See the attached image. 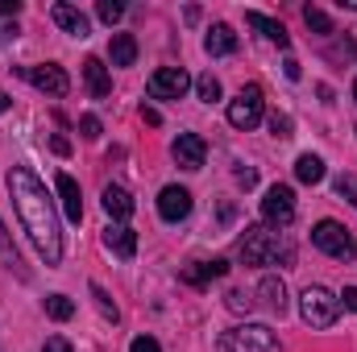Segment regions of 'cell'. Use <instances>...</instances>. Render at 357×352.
<instances>
[{
    "instance_id": "obj_31",
    "label": "cell",
    "mask_w": 357,
    "mask_h": 352,
    "mask_svg": "<svg viewBox=\"0 0 357 352\" xmlns=\"http://www.w3.org/2000/svg\"><path fill=\"white\" fill-rule=\"evenodd\" d=\"M79 129H84V137H88V141H96V137H100V133H104V125H100V120H96V116H79Z\"/></svg>"
},
{
    "instance_id": "obj_41",
    "label": "cell",
    "mask_w": 357,
    "mask_h": 352,
    "mask_svg": "<svg viewBox=\"0 0 357 352\" xmlns=\"http://www.w3.org/2000/svg\"><path fill=\"white\" fill-rule=\"evenodd\" d=\"M8 108H13V95H4V91H0V112H8Z\"/></svg>"
},
{
    "instance_id": "obj_36",
    "label": "cell",
    "mask_w": 357,
    "mask_h": 352,
    "mask_svg": "<svg viewBox=\"0 0 357 352\" xmlns=\"http://www.w3.org/2000/svg\"><path fill=\"white\" fill-rule=\"evenodd\" d=\"M8 13L17 17L21 13V0H0V17H8Z\"/></svg>"
},
{
    "instance_id": "obj_18",
    "label": "cell",
    "mask_w": 357,
    "mask_h": 352,
    "mask_svg": "<svg viewBox=\"0 0 357 352\" xmlns=\"http://www.w3.org/2000/svg\"><path fill=\"white\" fill-rule=\"evenodd\" d=\"M84 79H88V91L96 99H104L108 91H112V79H108V67L100 63V58H88L84 63Z\"/></svg>"
},
{
    "instance_id": "obj_10",
    "label": "cell",
    "mask_w": 357,
    "mask_h": 352,
    "mask_svg": "<svg viewBox=\"0 0 357 352\" xmlns=\"http://www.w3.org/2000/svg\"><path fill=\"white\" fill-rule=\"evenodd\" d=\"M158 216H162L167 224L187 220V216H191V191H187V186H162V195H158Z\"/></svg>"
},
{
    "instance_id": "obj_30",
    "label": "cell",
    "mask_w": 357,
    "mask_h": 352,
    "mask_svg": "<svg viewBox=\"0 0 357 352\" xmlns=\"http://www.w3.org/2000/svg\"><path fill=\"white\" fill-rule=\"evenodd\" d=\"M337 195H341V199H349V203L357 207V178L354 175H341V178H337Z\"/></svg>"
},
{
    "instance_id": "obj_16",
    "label": "cell",
    "mask_w": 357,
    "mask_h": 352,
    "mask_svg": "<svg viewBox=\"0 0 357 352\" xmlns=\"http://www.w3.org/2000/svg\"><path fill=\"white\" fill-rule=\"evenodd\" d=\"M59 195H63V211H67V220L79 224V220H84V195H79V182H75L71 175H59Z\"/></svg>"
},
{
    "instance_id": "obj_4",
    "label": "cell",
    "mask_w": 357,
    "mask_h": 352,
    "mask_svg": "<svg viewBox=\"0 0 357 352\" xmlns=\"http://www.w3.org/2000/svg\"><path fill=\"white\" fill-rule=\"evenodd\" d=\"M299 315H303L307 328H333L337 315H341V298L324 286H307L299 294Z\"/></svg>"
},
{
    "instance_id": "obj_19",
    "label": "cell",
    "mask_w": 357,
    "mask_h": 352,
    "mask_svg": "<svg viewBox=\"0 0 357 352\" xmlns=\"http://www.w3.org/2000/svg\"><path fill=\"white\" fill-rule=\"evenodd\" d=\"M258 294H262V303H266L274 315H282V311H287V286H282V278L266 273V278H262V286H258Z\"/></svg>"
},
{
    "instance_id": "obj_2",
    "label": "cell",
    "mask_w": 357,
    "mask_h": 352,
    "mask_svg": "<svg viewBox=\"0 0 357 352\" xmlns=\"http://www.w3.org/2000/svg\"><path fill=\"white\" fill-rule=\"evenodd\" d=\"M237 253H241L245 265H274V262H291V257H295L291 241H287L278 228H245Z\"/></svg>"
},
{
    "instance_id": "obj_15",
    "label": "cell",
    "mask_w": 357,
    "mask_h": 352,
    "mask_svg": "<svg viewBox=\"0 0 357 352\" xmlns=\"http://www.w3.org/2000/svg\"><path fill=\"white\" fill-rule=\"evenodd\" d=\"M245 21H250V25H254V29H258V33H262L266 42H274V46H282V50L291 46V33H287V29H282V25L274 21V17H266V13H258V8H250V13H245Z\"/></svg>"
},
{
    "instance_id": "obj_7",
    "label": "cell",
    "mask_w": 357,
    "mask_h": 352,
    "mask_svg": "<svg viewBox=\"0 0 357 352\" xmlns=\"http://www.w3.org/2000/svg\"><path fill=\"white\" fill-rule=\"evenodd\" d=\"M262 220H266L270 228H287L295 220V191L291 186H282V182L270 186L266 199H262Z\"/></svg>"
},
{
    "instance_id": "obj_5",
    "label": "cell",
    "mask_w": 357,
    "mask_h": 352,
    "mask_svg": "<svg viewBox=\"0 0 357 352\" xmlns=\"http://www.w3.org/2000/svg\"><path fill=\"white\" fill-rule=\"evenodd\" d=\"M312 245H316L320 253H328V257H341V262H349V257L357 253L349 228L337 224V220H320V224L312 228Z\"/></svg>"
},
{
    "instance_id": "obj_38",
    "label": "cell",
    "mask_w": 357,
    "mask_h": 352,
    "mask_svg": "<svg viewBox=\"0 0 357 352\" xmlns=\"http://www.w3.org/2000/svg\"><path fill=\"white\" fill-rule=\"evenodd\" d=\"M142 120H146V125H162V116H158L154 108H142Z\"/></svg>"
},
{
    "instance_id": "obj_34",
    "label": "cell",
    "mask_w": 357,
    "mask_h": 352,
    "mask_svg": "<svg viewBox=\"0 0 357 352\" xmlns=\"http://www.w3.org/2000/svg\"><path fill=\"white\" fill-rule=\"evenodd\" d=\"M42 352H71V340H67V336H50V340L42 344Z\"/></svg>"
},
{
    "instance_id": "obj_22",
    "label": "cell",
    "mask_w": 357,
    "mask_h": 352,
    "mask_svg": "<svg viewBox=\"0 0 357 352\" xmlns=\"http://www.w3.org/2000/svg\"><path fill=\"white\" fill-rule=\"evenodd\" d=\"M0 265H4V269H13L17 278H29V273H25V265H21V253H17V245H13V237L4 232V224H0Z\"/></svg>"
},
{
    "instance_id": "obj_42",
    "label": "cell",
    "mask_w": 357,
    "mask_h": 352,
    "mask_svg": "<svg viewBox=\"0 0 357 352\" xmlns=\"http://www.w3.org/2000/svg\"><path fill=\"white\" fill-rule=\"evenodd\" d=\"M354 99H357V83H354Z\"/></svg>"
},
{
    "instance_id": "obj_28",
    "label": "cell",
    "mask_w": 357,
    "mask_h": 352,
    "mask_svg": "<svg viewBox=\"0 0 357 352\" xmlns=\"http://www.w3.org/2000/svg\"><path fill=\"white\" fill-rule=\"evenodd\" d=\"M225 307H229V311H237V315H241V311L250 315V311H254V298H250L245 290H229V294H225Z\"/></svg>"
},
{
    "instance_id": "obj_11",
    "label": "cell",
    "mask_w": 357,
    "mask_h": 352,
    "mask_svg": "<svg viewBox=\"0 0 357 352\" xmlns=\"http://www.w3.org/2000/svg\"><path fill=\"white\" fill-rule=\"evenodd\" d=\"M175 162L183 170H199L204 166V158H208V145H204V137L199 133H178L175 137Z\"/></svg>"
},
{
    "instance_id": "obj_37",
    "label": "cell",
    "mask_w": 357,
    "mask_h": 352,
    "mask_svg": "<svg viewBox=\"0 0 357 352\" xmlns=\"http://www.w3.org/2000/svg\"><path fill=\"white\" fill-rule=\"evenodd\" d=\"M282 71H287V79H299V75H303V71H299V63H295V58H287V67H282Z\"/></svg>"
},
{
    "instance_id": "obj_1",
    "label": "cell",
    "mask_w": 357,
    "mask_h": 352,
    "mask_svg": "<svg viewBox=\"0 0 357 352\" xmlns=\"http://www.w3.org/2000/svg\"><path fill=\"white\" fill-rule=\"evenodd\" d=\"M4 182H8L13 207H17V216H21V224H25V232L33 241V249L42 253L46 265H59L63 262V228H59V211H54L42 178L33 175L29 166H13Z\"/></svg>"
},
{
    "instance_id": "obj_23",
    "label": "cell",
    "mask_w": 357,
    "mask_h": 352,
    "mask_svg": "<svg viewBox=\"0 0 357 352\" xmlns=\"http://www.w3.org/2000/svg\"><path fill=\"white\" fill-rule=\"evenodd\" d=\"M295 178H299V182H307V186L324 182V162H320L316 154H303V158L295 162Z\"/></svg>"
},
{
    "instance_id": "obj_3",
    "label": "cell",
    "mask_w": 357,
    "mask_h": 352,
    "mask_svg": "<svg viewBox=\"0 0 357 352\" xmlns=\"http://www.w3.org/2000/svg\"><path fill=\"white\" fill-rule=\"evenodd\" d=\"M216 349L220 352H282V344H278V336L266 323H241V328L225 332Z\"/></svg>"
},
{
    "instance_id": "obj_39",
    "label": "cell",
    "mask_w": 357,
    "mask_h": 352,
    "mask_svg": "<svg viewBox=\"0 0 357 352\" xmlns=\"http://www.w3.org/2000/svg\"><path fill=\"white\" fill-rule=\"evenodd\" d=\"M341 298H345V307H354V311H357V286H345V294H341Z\"/></svg>"
},
{
    "instance_id": "obj_14",
    "label": "cell",
    "mask_w": 357,
    "mask_h": 352,
    "mask_svg": "<svg viewBox=\"0 0 357 352\" xmlns=\"http://www.w3.org/2000/svg\"><path fill=\"white\" fill-rule=\"evenodd\" d=\"M104 211L112 216V224H125L133 216V195L125 186H104Z\"/></svg>"
},
{
    "instance_id": "obj_13",
    "label": "cell",
    "mask_w": 357,
    "mask_h": 352,
    "mask_svg": "<svg viewBox=\"0 0 357 352\" xmlns=\"http://www.w3.org/2000/svg\"><path fill=\"white\" fill-rule=\"evenodd\" d=\"M104 245H108L116 257L129 262V257L137 253V232H133L129 224H108V228H104Z\"/></svg>"
},
{
    "instance_id": "obj_29",
    "label": "cell",
    "mask_w": 357,
    "mask_h": 352,
    "mask_svg": "<svg viewBox=\"0 0 357 352\" xmlns=\"http://www.w3.org/2000/svg\"><path fill=\"white\" fill-rule=\"evenodd\" d=\"M96 13H100V21L116 25V21L125 17V4H116V0H100V4H96Z\"/></svg>"
},
{
    "instance_id": "obj_8",
    "label": "cell",
    "mask_w": 357,
    "mask_h": 352,
    "mask_svg": "<svg viewBox=\"0 0 357 352\" xmlns=\"http://www.w3.org/2000/svg\"><path fill=\"white\" fill-rule=\"evenodd\" d=\"M150 95L154 99H183L187 88H191V75L183 71V67H158L154 75H150Z\"/></svg>"
},
{
    "instance_id": "obj_6",
    "label": "cell",
    "mask_w": 357,
    "mask_h": 352,
    "mask_svg": "<svg viewBox=\"0 0 357 352\" xmlns=\"http://www.w3.org/2000/svg\"><path fill=\"white\" fill-rule=\"evenodd\" d=\"M258 120H262V88H241L233 99H229V125L233 129H258Z\"/></svg>"
},
{
    "instance_id": "obj_12",
    "label": "cell",
    "mask_w": 357,
    "mask_h": 352,
    "mask_svg": "<svg viewBox=\"0 0 357 352\" xmlns=\"http://www.w3.org/2000/svg\"><path fill=\"white\" fill-rule=\"evenodd\" d=\"M50 17H54V25H59L63 33H71V38H88L91 25H88V17H84L75 4H63V0H59V4L50 8Z\"/></svg>"
},
{
    "instance_id": "obj_17",
    "label": "cell",
    "mask_w": 357,
    "mask_h": 352,
    "mask_svg": "<svg viewBox=\"0 0 357 352\" xmlns=\"http://www.w3.org/2000/svg\"><path fill=\"white\" fill-rule=\"evenodd\" d=\"M108 58H112V67H133L137 63V38L133 33H112Z\"/></svg>"
},
{
    "instance_id": "obj_26",
    "label": "cell",
    "mask_w": 357,
    "mask_h": 352,
    "mask_svg": "<svg viewBox=\"0 0 357 352\" xmlns=\"http://www.w3.org/2000/svg\"><path fill=\"white\" fill-rule=\"evenodd\" d=\"M195 91H199L204 104H216V99H220V79H216V75H199V79H195Z\"/></svg>"
},
{
    "instance_id": "obj_20",
    "label": "cell",
    "mask_w": 357,
    "mask_h": 352,
    "mask_svg": "<svg viewBox=\"0 0 357 352\" xmlns=\"http://www.w3.org/2000/svg\"><path fill=\"white\" fill-rule=\"evenodd\" d=\"M204 50H208V54H233V50H237V33H233L229 25H212L208 38H204Z\"/></svg>"
},
{
    "instance_id": "obj_33",
    "label": "cell",
    "mask_w": 357,
    "mask_h": 352,
    "mask_svg": "<svg viewBox=\"0 0 357 352\" xmlns=\"http://www.w3.org/2000/svg\"><path fill=\"white\" fill-rule=\"evenodd\" d=\"M129 352H162V349H158V340H154V336H137V340L129 344Z\"/></svg>"
},
{
    "instance_id": "obj_27",
    "label": "cell",
    "mask_w": 357,
    "mask_h": 352,
    "mask_svg": "<svg viewBox=\"0 0 357 352\" xmlns=\"http://www.w3.org/2000/svg\"><path fill=\"white\" fill-rule=\"evenodd\" d=\"M303 21H307V29H316V33H333V21H328L320 8H312V4L303 8Z\"/></svg>"
},
{
    "instance_id": "obj_25",
    "label": "cell",
    "mask_w": 357,
    "mask_h": 352,
    "mask_svg": "<svg viewBox=\"0 0 357 352\" xmlns=\"http://www.w3.org/2000/svg\"><path fill=\"white\" fill-rule=\"evenodd\" d=\"M91 298H96V307H100V315H104V319H112V323L121 319V311H116V303L108 298V290H104L100 282H91Z\"/></svg>"
},
{
    "instance_id": "obj_35",
    "label": "cell",
    "mask_w": 357,
    "mask_h": 352,
    "mask_svg": "<svg viewBox=\"0 0 357 352\" xmlns=\"http://www.w3.org/2000/svg\"><path fill=\"white\" fill-rule=\"evenodd\" d=\"M237 182H241V186H245V191H250V186H254V182H258V175H254V170H245V166H241V170H237Z\"/></svg>"
},
{
    "instance_id": "obj_32",
    "label": "cell",
    "mask_w": 357,
    "mask_h": 352,
    "mask_svg": "<svg viewBox=\"0 0 357 352\" xmlns=\"http://www.w3.org/2000/svg\"><path fill=\"white\" fill-rule=\"evenodd\" d=\"M270 133H274V137H291V116H278V112H274V116H270Z\"/></svg>"
},
{
    "instance_id": "obj_40",
    "label": "cell",
    "mask_w": 357,
    "mask_h": 352,
    "mask_svg": "<svg viewBox=\"0 0 357 352\" xmlns=\"http://www.w3.org/2000/svg\"><path fill=\"white\" fill-rule=\"evenodd\" d=\"M8 38H17V25H4L0 21V42H8Z\"/></svg>"
},
{
    "instance_id": "obj_24",
    "label": "cell",
    "mask_w": 357,
    "mask_h": 352,
    "mask_svg": "<svg viewBox=\"0 0 357 352\" xmlns=\"http://www.w3.org/2000/svg\"><path fill=\"white\" fill-rule=\"evenodd\" d=\"M46 315L59 319V323H67V319L75 315V303H71L67 294H50V298H46Z\"/></svg>"
},
{
    "instance_id": "obj_21",
    "label": "cell",
    "mask_w": 357,
    "mask_h": 352,
    "mask_svg": "<svg viewBox=\"0 0 357 352\" xmlns=\"http://www.w3.org/2000/svg\"><path fill=\"white\" fill-rule=\"evenodd\" d=\"M225 273H229V262H220V257H216V262H199V265H191V269H187L183 278H187L191 286H204V282H212V278H225Z\"/></svg>"
},
{
    "instance_id": "obj_9",
    "label": "cell",
    "mask_w": 357,
    "mask_h": 352,
    "mask_svg": "<svg viewBox=\"0 0 357 352\" xmlns=\"http://www.w3.org/2000/svg\"><path fill=\"white\" fill-rule=\"evenodd\" d=\"M21 75H25V79H29V83H33L38 91L54 95V99L71 91V79H67V71H63V67H54V63H46V67H25Z\"/></svg>"
}]
</instances>
